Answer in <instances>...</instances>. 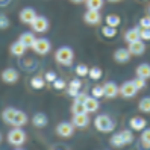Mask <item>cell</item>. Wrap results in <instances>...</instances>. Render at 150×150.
<instances>
[{
  "instance_id": "7",
  "label": "cell",
  "mask_w": 150,
  "mask_h": 150,
  "mask_svg": "<svg viewBox=\"0 0 150 150\" xmlns=\"http://www.w3.org/2000/svg\"><path fill=\"white\" fill-rule=\"evenodd\" d=\"M118 93H120L123 97H126V99H130V97L137 96L138 90L135 88V85L132 83V81H127V82H125V83L118 88Z\"/></svg>"
},
{
  "instance_id": "17",
  "label": "cell",
  "mask_w": 150,
  "mask_h": 150,
  "mask_svg": "<svg viewBox=\"0 0 150 150\" xmlns=\"http://www.w3.org/2000/svg\"><path fill=\"white\" fill-rule=\"evenodd\" d=\"M35 35L32 33V32H23L21 35H20V38H18V41L23 44V46L28 49V47H32L33 46V42H35Z\"/></svg>"
},
{
  "instance_id": "26",
  "label": "cell",
  "mask_w": 150,
  "mask_h": 150,
  "mask_svg": "<svg viewBox=\"0 0 150 150\" xmlns=\"http://www.w3.org/2000/svg\"><path fill=\"white\" fill-rule=\"evenodd\" d=\"M138 109L141 112H146V114H150V97H144L141 99L139 103H138Z\"/></svg>"
},
{
  "instance_id": "15",
  "label": "cell",
  "mask_w": 150,
  "mask_h": 150,
  "mask_svg": "<svg viewBox=\"0 0 150 150\" xmlns=\"http://www.w3.org/2000/svg\"><path fill=\"white\" fill-rule=\"evenodd\" d=\"M129 58H130V53H129L127 49H117L115 52H114V59H115L118 64L127 62Z\"/></svg>"
},
{
  "instance_id": "33",
  "label": "cell",
  "mask_w": 150,
  "mask_h": 150,
  "mask_svg": "<svg viewBox=\"0 0 150 150\" xmlns=\"http://www.w3.org/2000/svg\"><path fill=\"white\" fill-rule=\"evenodd\" d=\"M120 134H121V138H123V141H125V146H126V144H130L132 141H134V135H132V130H129V129H125V130H121Z\"/></svg>"
},
{
  "instance_id": "43",
  "label": "cell",
  "mask_w": 150,
  "mask_h": 150,
  "mask_svg": "<svg viewBox=\"0 0 150 150\" xmlns=\"http://www.w3.org/2000/svg\"><path fill=\"white\" fill-rule=\"evenodd\" d=\"M67 93H68V96L76 97L79 93H81V90H76V88H68V90H67Z\"/></svg>"
},
{
  "instance_id": "44",
  "label": "cell",
  "mask_w": 150,
  "mask_h": 150,
  "mask_svg": "<svg viewBox=\"0 0 150 150\" xmlns=\"http://www.w3.org/2000/svg\"><path fill=\"white\" fill-rule=\"evenodd\" d=\"M86 97H88V96H86L85 93H79V94L74 97V99H76V102H85Z\"/></svg>"
},
{
  "instance_id": "10",
  "label": "cell",
  "mask_w": 150,
  "mask_h": 150,
  "mask_svg": "<svg viewBox=\"0 0 150 150\" xmlns=\"http://www.w3.org/2000/svg\"><path fill=\"white\" fill-rule=\"evenodd\" d=\"M103 93H105V97L108 99H114V97L118 96V86L115 82H106L103 85Z\"/></svg>"
},
{
  "instance_id": "11",
  "label": "cell",
  "mask_w": 150,
  "mask_h": 150,
  "mask_svg": "<svg viewBox=\"0 0 150 150\" xmlns=\"http://www.w3.org/2000/svg\"><path fill=\"white\" fill-rule=\"evenodd\" d=\"M35 17H37V12H35V9H32V8H24V9L20 11V20L23 23L30 24L35 20Z\"/></svg>"
},
{
  "instance_id": "41",
  "label": "cell",
  "mask_w": 150,
  "mask_h": 150,
  "mask_svg": "<svg viewBox=\"0 0 150 150\" xmlns=\"http://www.w3.org/2000/svg\"><path fill=\"white\" fill-rule=\"evenodd\" d=\"M53 88L55 90H64L65 88V81H62V79H56V81L53 82Z\"/></svg>"
},
{
  "instance_id": "9",
  "label": "cell",
  "mask_w": 150,
  "mask_h": 150,
  "mask_svg": "<svg viewBox=\"0 0 150 150\" xmlns=\"http://www.w3.org/2000/svg\"><path fill=\"white\" fill-rule=\"evenodd\" d=\"M129 53L130 55H135V56H139V55H143L144 53V50H146V44L143 40H138V41H134V42H129Z\"/></svg>"
},
{
  "instance_id": "40",
  "label": "cell",
  "mask_w": 150,
  "mask_h": 150,
  "mask_svg": "<svg viewBox=\"0 0 150 150\" xmlns=\"http://www.w3.org/2000/svg\"><path fill=\"white\" fill-rule=\"evenodd\" d=\"M139 26L143 29H150V17H143L139 20Z\"/></svg>"
},
{
  "instance_id": "50",
  "label": "cell",
  "mask_w": 150,
  "mask_h": 150,
  "mask_svg": "<svg viewBox=\"0 0 150 150\" xmlns=\"http://www.w3.org/2000/svg\"><path fill=\"white\" fill-rule=\"evenodd\" d=\"M0 141H2V137H0Z\"/></svg>"
},
{
  "instance_id": "48",
  "label": "cell",
  "mask_w": 150,
  "mask_h": 150,
  "mask_svg": "<svg viewBox=\"0 0 150 150\" xmlns=\"http://www.w3.org/2000/svg\"><path fill=\"white\" fill-rule=\"evenodd\" d=\"M15 150H23V149H15Z\"/></svg>"
},
{
  "instance_id": "46",
  "label": "cell",
  "mask_w": 150,
  "mask_h": 150,
  "mask_svg": "<svg viewBox=\"0 0 150 150\" xmlns=\"http://www.w3.org/2000/svg\"><path fill=\"white\" fill-rule=\"evenodd\" d=\"M71 2H74V3H81V2H83V0H71Z\"/></svg>"
},
{
  "instance_id": "39",
  "label": "cell",
  "mask_w": 150,
  "mask_h": 150,
  "mask_svg": "<svg viewBox=\"0 0 150 150\" xmlns=\"http://www.w3.org/2000/svg\"><path fill=\"white\" fill-rule=\"evenodd\" d=\"M56 73L55 71H47L46 73V76H44V81H47V82H52V83H53L55 81H56Z\"/></svg>"
},
{
  "instance_id": "30",
  "label": "cell",
  "mask_w": 150,
  "mask_h": 150,
  "mask_svg": "<svg viewBox=\"0 0 150 150\" xmlns=\"http://www.w3.org/2000/svg\"><path fill=\"white\" fill-rule=\"evenodd\" d=\"M102 35L106 38H114L117 35V28H111V26H105L102 28Z\"/></svg>"
},
{
  "instance_id": "13",
  "label": "cell",
  "mask_w": 150,
  "mask_h": 150,
  "mask_svg": "<svg viewBox=\"0 0 150 150\" xmlns=\"http://www.w3.org/2000/svg\"><path fill=\"white\" fill-rule=\"evenodd\" d=\"M26 123H28V115H26V112L17 109L15 114H14V118H12V123H11V125L15 126V127H21V126L26 125Z\"/></svg>"
},
{
  "instance_id": "5",
  "label": "cell",
  "mask_w": 150,
  "mask_h": 150,
  "mask_svg": "<svg viewBox=\"0 0 150 150\" xmlns=\"http://www.w3.org/2000/svg\"><path fill=\"white\" fill-rule=\"evenodd\" d=\"M56 134L59 137H62V138H70V137H73V134H74V126L71 125V123L62 121V123H59V125L56 126Z\"/></svg>"
},
{
  "instance_id": "19",
  "label": "cell",
  "mask_w": 150,
  "mask_h": 150,
  "mask_svg": "<svg viewBox=\"0 0 150 150\" xmlns=\"http://www.w3.org/2000/svg\"><path fill=\"white\" fill-rule=\"evenodd\" d=\"M83 105H85L86 114L88 112H96L97 109H99V99H94V97H86Z\"/></svg>"
},
{
  "instance_id": "4",
  "label": "cell",
  "mask_w": 150,
  "mask_h": 150,
  "mask_svg": "<svg viewBox=\"0 0 150 150\" xmlns=\"http://www.w3.org/2000/svg\"><path fill=\"white\" fill-rule=\"evenodd\" d=\"M50 47H52L50 42H49V40H46V38H37V40H35V42H33V46H32L33 52H35V53H38V55H46V53H49Z\"/></svg>"
},
{
  "instance_id": "38",
  "label": "cell",
  "mask_w": 150,
  "mask_h": 150,
  "mask_svg": "<svg viewBox=\"0 0 150 150\" xmlns=\"http://www.w3.org/2000/svg\"><path fill=\"white\" fill-rule=\"evenodd\" d=\"M8 26H9V18L6 15L0 14V29H6Z\"/></svg>"
},
{
  "instance_id": "36",
  "label": "cell",
  "mask_w": 150,
  "mask_h": 150,
  "mask_svg": "<svg viewBox=\"0 0 150 150\" xmlns=\"http://www.w3.org/2000/svg\"><path fill=\"white\" fill-rule=\"evenodd\" d=\"M132 83L135 85L137 90H143V88H146V79H141V77H137L132 81Z\"/></svg>"
},
{
  "instance_id": "27",
  "label": "cell",
  "mask_w": 150,
  "mask_h": 150,
  "mask_svg": "<svg viewBox=\"0 0 150 150\" xmlns=\"http://www.w3.org/2000/svg\"><path fill=\"white\" fill-rule=\"evenodd\" d=\"M86 6L91 11H100L103 6V0H86Z\"/></svg>"
},
{
  "instance_id": "1",
  "label": "cell",
  "mask_w": 150,
  "mask_h": 150,
  "mask_svg": "<svg viewBox=\"0 0 150 150\" xmlns=\"http://www.w3.org/2000/svg\"><path fill=\"white\" fill-rule=\"evenodd\" d=\"M94 125H96V129L100 132H112L115 129V123L112 121V118L109 115H105V114L96 117Z\"/></svg>"
},
{
  "instance_id": "49",
  "label": "cell",
  "mask_w": 150,
  "mask_h": 150,
  "mask_svg": "<svg viewBox=\"0 0 150 150\" xmlns=\"http://www.w3.org/2000/svg\"><path fill=\"white\" fill-rule=\"evenodd\" d=\"M149 12H150V6H149Z\"/></svg>"
},
{
  "instance_id": "32",
  "label": "cell",
  "mask_w": 150,
  "mask_h": 150,
  "mask_svg": "<svg viewBox=\"0 0 150 150\" xmlns=\"http://www.w3.org/2000/svg\"><path fill=\"white\" fill-rule=\"evenodd\" d=\"M71 111H73V114H86L83 102H76L74 100L73 106H71Z\"/></svg>"
},
{
  "instance_id": "8",
  "label": "cell",
  "mask_w": 150,
  "mask_h": 150,
  "mask_svg": "<svg viewBox=\"0 0 150 150\" xmlns=\"http://www.w3.org/2000/svg\"><path fill=\"white\" fill-rule=\"evenodd\" d=\"M18 71H17L15 68H6L2 71V81L5 83H15L18 81Z\"/></svg>"
},
{
  "instance_id": "24",
  "label": "cell",
  "mask_w": 150,
  "mask_h": 150,
  "mask_svg": "<svg viewBox=\"0 0 150 150\" xmlns=\"http://www.w3.org/2000/svg\"><path fill=\"white\" fill-rule=\"evenodd\" d=\"M15 111H17V109H14V108H6V109L2 112V118H3V121H5V123H8V125H11V123H12V118H14Z\"/></svg>"
},
{
  "instance_id": "16",
  "label": "cell",
  "mask_w": 150,
  "mask_h": 150,
  "mask_svg": "<svg viewBox=\"0 0 150 150\" xmlns=\"http://www.w3.org/2000/svg\"><path fill=\"white\" fill-rule=\"evenodd\" d=\"M129 125H130V127L134 129V130H144L147 121H146L143 117L137 115V117H132V118L129 120Z\"/></svg>"
},
{
  "instance_id": "23",
  "label": "cell",
  "mask_w": 150,
  "mask_h": 150,
  "mask_svg": "<svg viewBox=\"0 0 150 150\" xmlns=\"http://www.w3.org/2000/svg\"><path fill=\"white\" fill-rule=\"evenodd\" d=\"M24 52H26V47L23 46L20 41L14 42L12 46H11V53L15 55V56H23V55H24Z\"/></svg>"
},
{
  "instance_id": "45",
  "label": "cell",
  "mask_w": 150,
  "mask_h": 150,
  "mask_svg": "<svg viewBox=\"0 0 150 150\" xmlns=\"http://www.w3.org/2000/svg\"><path fill=\"white\" fill-rule=\"evenodd\" d=\"M52 150H70V149H68V146H65V144H56V146L52 147Z\"/></svg>"
},
{
  "instance_id": "3",
  "label": "cell",
  "mask_w": 150,
  "mask_h": 150,
  "mask_svg": "<svg viewBox=\"0 0 150 150\" xmlns=\"http://www.w3.org/2000/svg\"><path fill=\"white\" fill-rule=\"evenodd\" d=\"M8 141H9V144H12V146H21L26 141V132L21 130L20 127H15L8 134Z\"/></svg>"
},
{
  "instance_id": "37",
  "label": "cell",
  "mask_w": 150,
  "mask_h": 150,
  "mask_svg": "<svg viewBox=\"0 0 150 150\" xmlns=\"http://www.w3.org/2000/svg\"><path fill=\"white\" fill-rule=\"evenodd\" d=\"M139 40L150 41V29H139Z\"/></svg>"
},
{
  "instance_id": "14",
  "label": "cell",
  "mask_w": 150,
  "mask_h": 150,
  "mask_svg": "<svg viewBox=\"0 0 150 150\" xmlns=\"http://www.w3.org/2000/svg\"><path fill=\"white\" fill-rule=\"evenodd\" d=\"M88 125H90V117H88V114H74L73 126H76V127H86Z\"/></svg>"
},
{
  "instance_id": "28",
  "label": "cell",
  "mask_w": 150,
  "mask_h": 150,
  "mask_svg": "<svg viewBox=\"0 0 150 150\" xmlns=\"http://www.w3.org/2000/svg\"><path fill=\"white\" fill-rule=\"evenodd\" d=\"M30 85H32V88H35V90H42V88H44V85H46V81H44L42 77L35 76V77H32Z\"/></svg>"
},
{
  "instance_id": "25",
  "label": "cell",
  "mask_w": 150,
  "mask_h": 150,
  "mask_svg": "<svg viewBox=\"0 0 150 150\" xmlns=\"http://www.w3.org/2000/svg\"><path fill=\"white\" fill-rule=\"evenodd\" d=\"M88 76H90L93 81H99V79H102V76H103V71H102L100 67H93V68L88 70Z\"/></svg>"
},
{
  "instance_id": "18",
  "label": "cell",
  "mask_w": 150,
  "mask_h": 150,
  "mask_svg": "<svg viewBox=\"0 0 150 150\" xmlns=\"http://www.w3.org/2000/svg\"><path fill=\"white\" fill-rule=\"evenodd\" d=\"M47 121H49V118H47V115L44 112H38V114H35V115L32 117V123H33V126L35 127H44V126H47Z\"/></svg>"
},
{
  "instance_id": "22",
  "label": "cell",
  "mask_w": 150,
  "mask_h": 150,
  "mask_svg": "<svg viewBox=\"0 0 150 150\" xmlns=\"http://www.w3.org/2000/svg\"><path fill=\"white\" fill-rule=\"evenodd\" d=\"M105 21H106V26L117 28V26H120V23H121V18H120V15H117V14H109V15H106Z\"/></svg>"
},
{
  "instance_id": "47",
  "label": "cell",
  "mask_w": 150,
  "mask_h": 150,
  "mask_svg": "<svg viewBox=\"0 0 150 150\" xmlns=\"http://www.w3.org/2000/svg\"><path fill=\"white\" fill-rule=\"evenodd\" d=\"M108 2H120V0H108Z\"/></svg>"
},
{
  "instance_id": "20",
  "label": "cell",
  "mask_w": 150,
  "mask_h": 150,
  "mask_svg": "<svg viewBox=\"0 0 150 150\" xmlns=\"http://www.w3.org/2000/svg\"><path fill=\"white\" fill-rule=\"evenodd\" d=\"M137 77L141 79H150V65L149 64H141L137 67Z\"/></svg>"
},
{
  "instance_id": "21",
  "label": "cell",
  "mask_w": 150,
  "mask_h": 150,
  "mask_svg": "<svg viewBox=\"0 0 150 150\" xmlns=\"http://www.w3.org/2000/svg\"><path fill=\"white\" fill-rule=\"evenodd\" d=\"M125 40H126L127 42L138 41V40H139V28H132V29H129V30L125 33Z\"/></svg>"
},
{
  "instance_id": "12",
  "label": "cell",
  "mask_w": 150,
  "mask_h": 150,
  "mask_svg": "<svg viewBox=\"0 0 150 150\" xmlns=\"http://www.w3.org/2000/svg\"><path fill=\"white\" fill-rule=\"evenodd\" d=\"M83 20H85V23H88V24H99L100 20H102V17H100L99 11L88 9V11L83 14Z\"/></svg>"
},
{
  "instance_id": "6",
  "label": "cell",
  "mask_w": 150,
  "mask_h": 150,
  "mask_svg": "<svg viewBox=\"0 0 150 150\" xmlns=\"http://www.w3.org/2000/svg\"><path fill=\"white\" fill-rule=\"evenodd\" d=\"M30 26H32V30L38 32V33H42V32H46L49 29V21H47V18H44V17L37 15L35 20L30 23Z\"/></svg>"
},
{
  "instance_id": "31",
  "label": "cell",
  "mask_w": 150,
  "mask_h": 150,
  "mask_svg": "<svg viewBox=\"0 0 150 150\" xmlns=\"http://www.w3.org/2000/svg\"><path fill=\"white\" fill-rule=\"evenodd\" d=\"M141 144L146 149H150V129H144V132L141 134Z\"/></svg>"
},
{
  "instance_id": "29",
  "label": "cell",
  "mask_w": 150,
  "mask_h": 150,
  "mask_svg": "<svg viewBox=\"0 0 150 150\" xmlns=\"http://www.w3.org/2000/svg\"><path fill=\"white\" fill-rule=\"evenodd\" d=\"M111 146H114V147H123V146H125V141H123L120 132H118V134H114L111 137Z\"/></svg>"
},
{
  "instance_id": "2",
  "label": "cell",
  "mask_w": 150,
  "mask_h": 150,
  "mask_svg": "<svg viewBox=\"0 0 150 150\" xmlns=\"http://www.w3.org/2000/svg\"><path fill=\"white\" fill-rule=\"evenodd\" d=\"M55 59L58 61L59 64H62V65H70L73 62V59H74V53H73V50L70 47H61L56 52Z\"/></svg>"
},
{
  "instance_id": "35",
  "label": "cell",
  "mask_w": 150,
  "mask_h": 150,
  "mask_svg": "<svg viewBox=\"0 0 150 150\" xmlns=\"http://www.w3.org/2000/svg\"><path fill=\"white\" fill-rule=\"evenodd\" d=\"M88 68L85 64H79L77 67H76V74L79 76V77H82V76H88Z\"/></svg>"
},
{
  "instance_id": "34",
  "label": "cell",
  "mask_w": 150,
  "mask_h": 150,
  "mask_svg": "<svg viewBox=\"0 0 150 150\" xmlns=\"http://www.w3.org/2000/svg\"><path fill=\"white\" fill-rule=\"evenodd\" d=\"M91 97H94V99H100V97H105V93H103V86H94L91 90Z\"/></svg>"
},
{
  "instance_id": "42",
  "label": "cell",
  "mask_w": 150,
  "mask_h": 150,
  "mask_svg": "<svg viewBox=\"0 0 150 150\" xmlns=\"http://www.w3.org/2000/svg\"><path fill=\"white\" fill-rule=\"evenodd\" d=\"M68 88H76V90H81V88H82L81 79H73V81L70 82V86H68Z\"/></svg>"
}]
</instances>
